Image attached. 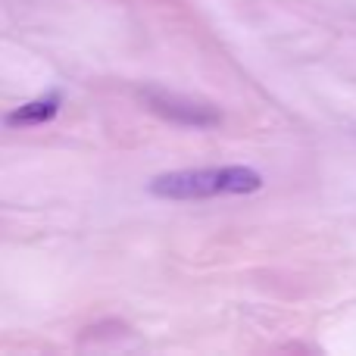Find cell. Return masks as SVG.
<instances>
[{"label":"cell","mask_w":356,"mask_h":356,"mask_svg":"<svg viewBox=\"0 0 356 356\" xmlns=\"http://www.w3.org/2000/svg\"><path fill=\"white\" fill-rule=\"evenodd\" d=\"M263 188V175L250 166H207L163 172L150 181V194L163 200H203L225 194H253Z\"/></svg>","instance_id":"obj_1"},{"label":"cell","mask_w":356,"mask_h":356,"mask_svg":"<svg viewBox=\"0 0 356 356\" xmlns=\"http://www.w3.org/2000/svg\"><path fill=\"white\" fill-rule=\"evenodd\" d=\"M60 113V94H47V97H38L22 104L19 110L6 113V125H44Z\"/></svg>","instance_id":"obj_2"}]
</instances>
